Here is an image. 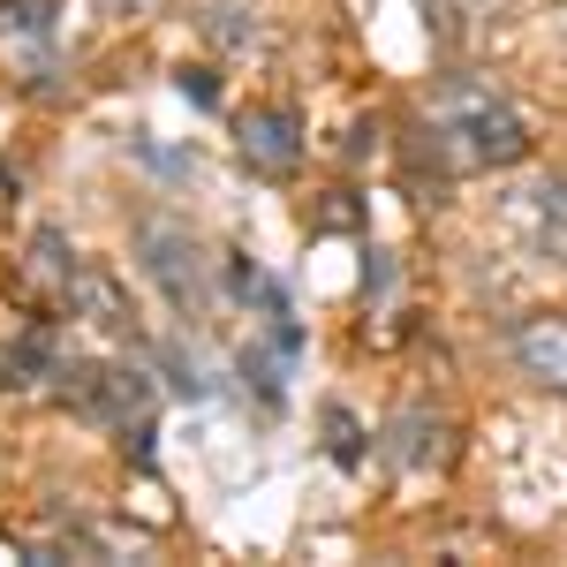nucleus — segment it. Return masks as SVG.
Returning <instances> with one entry per match:
<instances>
[{"instance_id":"f257e3e1","label":"nucleus","mask_w":567,"mask_h":567,"mask_svg":"<svg viewBox=\"0 0 567 567\" xmlns=\"http://www.w3.org/2000/svg\"><path fill=\"white\" fill-rule=\"evenodd\" d=\"M424 144L454 175H492V167H515L529 152V122L515 99H499L477 76H446L432 91V114H424Z\"/></svg>"},{"instance_id":"f03ea898","label":"nucleus","mask_w":567,"mask_h":567,"mask_svg":"<svg viewBox=\"0 0 567 567\" xmlns=\"http://www.w3.org/2000/svg\"><path fill=\"white\" fill-rule=\"evenodd\" d=\"M136 258L152 272V288L167 296V310L182 318H197V310L213 303V265H205V243L167 213H144L136 219Z\"/></svg>"},{"instance_id":"7ed1b4c3","label":"nucleus","mask_w":567,"mask_h":567,"mask_svg":"<svg viewBox=\"0 0 567 567\" xmlns=\"http://www.w3.org/2000/svg\"><path fill=\"white\" fill-rule=\"evenodd\" d=\"M69 401L84 409L91 424H106V432L130 446V462H152V386L122 371V363H84V371H69Z\"/></svg>"},{"instance_id":"20e7f679","label":"nucleus","mask_w":567,"mask_h":567,"mask_svg":"<svg viewBox=\"0 0 567 567\" xmlns=\"http://www.w3.org/2000/svg\"><path fill=\"white\" fill-rule=\"evenodd\" d=\"M507 227L529 258H567V175H529L507 189Z\"/></svg>"},{"instance_id":"39448f33","label":"nucleus","mask_w":567,"mask_h":567,"mask_svg":"<svg viewBox=\"0 0 567 567\" xmlns=\"http://www.w3.org/2000/svg\"><path fill=\"white\" fill-rule=\"evenodd\" d=\"M499 349H507V371L515 379H529L537 393H567V318H553V310L515 318Z\"/></svg>"},{"instance_id":"423d86ee","label":"nucleus","mask_w":567,"mask_h":567,"mask_svg":"<svg viewBox=\"0 0 567 567\" xmlns=\"http://www.w3.org/2000/svg\"><path fill=\"white\" fill-rule=\"evenodd\" d=\"M235 144H243V159H250L258 175H296V159H303V122H296L288 106H243V114H235Z\"/></svg>"},{"instance_id":"0eeeda50","label":"nucleus","mask_w":567,"mask_h":567,"mask_svg":"<svg viewBox=\"0 0 567 567\" xmlns=\"http://www.w3.org/2000/svg\"><path fill=\"white\" fill-rule=\"evenodd\" d=\"M53 303L69 310V318H91V326H106V333H122L136 341V310H130V288L106 272V265H76L69 280H61V296Z\"/></svg>"},{"instance_id":"6e6552de","label":"nucleus","mask_w":567,"mask_h":567,"mask_svg":"<svg viewBox=\"0 0 567 567\" xmlns=\"http://www.w3.org/2000/svg\"><path fill=\"white\" fill-rule=\"evenodd\" d=\"M53 31H61V0H0V45L23 53V84H45Z\"/></svg>"},{"instance_id":"1a4fd4ad","label":"nucleus","mask_w":567,"mask_h":567,"mask_svg":"<svg viewBox=\"0 0 567 567\" xmlns=\"http://www.w3.org/2000/svg\"><path fill=\"white\" fill-rule=\"evenodd\" d=\"M288 363H296V326L272 318L265 341H243V349H235V379L258 393V409H280V401H288Z\"/></svg>"},{"instance_id":"9d476101","label":"nucleus","mask_w":567,"mask_h":567,"mask_svg":"<svg viewBox=\"0 0 567 567\" xmlns=\"http://www.w3.org/2000/svg\"><path fill=\"white\" fill-rule=\"evenodd\" d=\"M446 439H454V424H446L439 409L416 401V409H401V416L386 424V462H393V470H409V477H424V470L446 462Z\"/></svg>"},{"instance_id":"9b49d317","label":"nucleus","mask_w":567,"mask_h":567,"mask_svg":"<svg viewBox=\"0 0 567 567\" xmlns=\"http://www.w3.org/2000/svg\"><path fill=\"white\" fill-rule=\"evenodd\" d=\"M0 371H8V386H69V379H61L69 363H61V341H53V333H23Z\"/></svg>"},{"instance_id":"f8f14e48","label":"nucleus","mask_w":567,"mask_h":567,"mask_svg":"<svg viewBox=\"0 0 567 567\" xmlns=\"http://www.w3.org/2000/svg\"><path fill=\"white\" fill-rule=\"evenodd\" d=\"M31 272L45 280V296H61V280L76 272V258H69V235H61V227H39V235H31Z\"/></svg>"},{"instance_id":"ddd939ff","label":"nucleus","mask_w":567,"mask_h":567,"mask_svg":"<svg viewBox=\"0 0 567 567\" xmlns=\"http://www.w3.org/2000/svg\"><path fill=\"white\" fill-rule=\"evenodd\" d=\"M159 371H167V393H182V401L205 393V363L182 349V341H159Z\"/></svg>"},{"instance_id":"4468645a","label":"nucleus","mask_w":567,"mask_h":567,"mask_svg":"<svg viewBox=\"0 0 567 567\" xmlns=\"http://www.w3.org/2000/svg\"><path fill=\"white\" fill-rule=\"evenodd\" d=\"M477 8H484V0H424V23H432L439 45H454L470 23H477Z\"/></svg>"},{"instance_id":"2eb2a0df","label":"nucleus","mask_w":567,"mask_h":567,"mask_svg":"<svg viewBox=\"0 0 567 567\" xmlns=\"http://www.w3.org/2000/svg\"><path fill=\"white\" fill-rule=\"evenodd\" d=\"M205 39L213 45H250V8H243V0H213V8H205Z\"/></svg>"},{"instance_id":"dca6fc26","label":"nucleus","mask_w":567,"mask_h":567,"mask_svg":"<svg viewBox=\"0 0 567 567\" xmlns=\"http://www.w3.org/2000/svg\"><path fill=\"white\" fill-rule=\"evenodd\" d=\"M326 454L333 462H363V424H355L349 409H326Z\"/></svg>"}]
</instances>
